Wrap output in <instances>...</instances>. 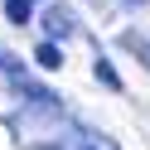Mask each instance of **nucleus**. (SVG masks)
<instances>
[{
	"instance_id": "nucleus-4",
	"label": "nucleus",
	"mask_w": 150,
	"mask_h": 150,
	"mask_svg": "<svg viewBox=\"0 0 150 150\" xmlns=\"http://www.w3.org/2000/svg\"><path fill=\"white\" fill-rule=\"evenodd\" d=\"M92 73H97V82H107V87H121V78H116V68H111L107 58H102V63H97V68H92Z\"/></svg>"
},
{
	"instance_id": "nucleus-6",
	"label": "nucleus",
	"mask_w": 150,
	"mask_h": 150,
	"mask_svg": "<svg viewBox=\"0 0 150 150\" xmlns=\"http://www.w3.org/2000/svg\"><path fill=\"white\" fill-rule=\"evenodd\" d=\"M126 5H145V0H126Z\"/></svg>"
},
{
	"instance_id": "nucleus-5",
	"label": "nucleus",
	"mask_w": 150,
	"mask_h": 150,
	"mask_svg": "<svg viewBox=\"0 0 150 150\" xmlns=\"http://www.w3.org/2000/svg\"><path fill=\"white\" fill-rule=\"evenodd\" d=\"M82 150H111V145H82Z\"/></svg>"
},
{
	"instance_id": "nucleus-3",
	"label": "nucleus",
	"mask_w": 150,
	"mask_h": 150,
	"mask_svg": "<svg viewBox=\"0 0 150 150\" xmlns=\"http://www.w3.org/2000/svg\"><path fill=\"white\" fill-rule=\"evenodd\" d=\"M5 15H10V24H29L34 20V0H5Z\"/></svg>"
},
{
	"instance_id": "nucleus-1",
	"label": "nucleus",
	"mask_w": 150,
	"mask_h": 150,
	"mask_svg": "<svg viewBox=\"0 0 150 150\" xmlns=\"http://www.w3.org/2000/svg\"><path fill=\"white\" fill-rule=\"evenodd\" d=\"M44 29H49V39H68V34L78 29V10L63 5V0H53L49 10H44Z\"/></svg>"
},
{
	"instance_id": "nucleus-2",
	"label": "nucleus",
	"mask_w": 150,
	"mask_h": 150,
	"mask_svg": "<svg viewBox=\"0 0 150 150\" xmlns=\"http://www.w3.org/2000/svg\"><path fill=\"white\" fill-rule=\"evenodd\" d=\"M34 63H39V68H49V73H58L63 68V49H58V44H39V49H34Z\"/></svg>"
}]
</instances>
